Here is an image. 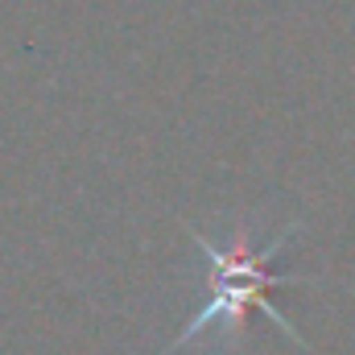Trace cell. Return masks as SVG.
I'll list each match as a JSON object with an SVG mask.
<instances>
[{
    "instance_id": "6da1fadb",
    "label": "cell",
    "mask_w": 355,
    "mask_h": 355,
    "mask_svg": "<svg viewBox=\"0 0 355 355\" xmlns=\"http://www.w3.org/2000/svg\"><path fill=\"white\" fill-rule=\"evenodd\" d=\"M186 232H190V240L202 248V257H207V265H211V297H207V306H202L198 314H190V322L178 331V339L170 343V352L190 347V339L202 335V331H211V327L236 335V331L244 327L248 310L268 314L293 343L306 347V339L297 335V327L268 302V293H272L277 285H297V281H302V277H289V272H272V257L285 248V240H289L297 227H281V232H277L268 244H261V248L248 240V232H236V240H232L227 248L211 244V240H207L202 232H194V227H186Z\"/></svg>"
}]
</instances>
